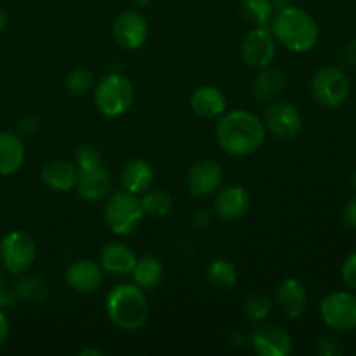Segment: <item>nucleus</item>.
I'll return each mask as SVG.
<instances>
[{
  "label": "nucleus",
  "mask_w": 356,
  "mask_h": 356,
  "mask_svg": "<svg viewBox=\"0 0 356 356\" xmlns=\"http://www.w3.org/2000/svg\"><path fill=\"white\" fill-rule=\"evenodd\" d=\"M216 139L222 152L233 156H247L256 153L266 139V127L256 113L247 110H233L222 113L216 125Z\"/></svg>",
  "instance_id": "1"
},
{
  "label": "nucleus",
  "mask_w": 356,
  "mask_h": 356,
  "mask_svg": "<svg viewBox=\"0 0 356 356\" xmlns=\"http://www.w3.org/2000/svg\"><path fill=\"white\" fill-rule=\"evenodd\" d=\"M271 35L292 52H309L320 38V28L315 17L305 9L287 6L275 10L271 17Z\"/></svg>",
  "instance_id": "2"
},
{
  "label": "nucleus",
  "mask_w": 356,
  "mask_h": 356,
  "mask_svg": "<svg viewBox=\"0 0 356 356\" xmlns=\"http://www.w3.org/2000/svg\"><path fill=\"white\" fill-rule=\"evenodd\" d=\"M106 315L118 329L139 330L148 320L149 305L145 291L136 284H118L106 296Z\"/></svg>",
  "instance_id": "3"
},
{
  "label": "nucleus",
  "mask_w": 356,
  "mask_h": 356,
  "mask_svg": "<svg viewBox=\"0 0 356 356\" xmlns=\"http://www.w3.org/2000/svg\"><path fill=\"white\" fill-rule=\"evenodd\" d=\"M136 89L127 76L120 73H110L99 80L94 90L96 106L104 117H120L132 106Z\"/></svg>",
  "instance_id": "4"
},
{
  "label": "nucleus",
  "mask_w": 356,
  "mask_h": 356,
  "mask_svg": "<svg viewBox=\"0 0 356 356\" xmlns=\"http://www.w3.org/2000/svg\"><path fill=\"white\" fill-rule=\"evenodd\" d=\"M104 222L115 235H129L141 222L143 212L141 200L138 195L129 191H117L110 195L104 204Z\"/></svg>",
  "instance_id": "5"
},
{
  "label": "nucleus",
  "mask_w": 356,
  "mask_h": 356,
  "mask_svg": "<svg viewBox=\"0 0 356 356\" xmlns=\"http://www.w3.org/2000/svg\"><path fill=\"white\" fill-rule=\"evenodd\" d=\"M313 99L325 108H339L346 103L351 90V82L348 73L337 66H323L309 82Z\"/></svg>",
  "instance_id": "6"
},
{
  "label": "nucleus",
  "mask_w": 356,
  "mask_h": 356,
  "mask_svg": "<svg viewBox=\"0 0 356 356\" xmlns=\"http://www.w3.org/2000/svg\"><path fill=\"white\" fill-rule=\"evenodd\" d=\"M37 259V245L31 235L23 229H14L0 240V264L10 275H23Z\"/></svg>",
  "instance_id": "7"
},
{
  "label": "nucleus",
  "mask_w": 356,
  "mask_h": 356,
  "mask_svg": "<svg viewBox=\"0 0 356 356\" xmlns=\"http://www.w3.org/2000/svg\"><path fill=\"white\" fill-rule=\"evenodd\" d=\"M320 315L330 329L350 332L356 329V296L346 291L330 292L320 302Z\"/></svg>",
  "instance_id": "8"
},
{
  "label": "nucleus",
  "mask_w": 356,
  "mask_h": 356,
  "mask_svg": "<svg viewBox=\"0 0 356 356\" xmlns=\"http://www.w3.org/2000/svg\"><path fill=\"white\" fill-rule=\"evenodd\" d=\"M240 56L250 68L263 70L273 63L277 56L275 38L266 26H254L252 31L243 37L240 45Z\"/></svg>",
  "instance_id": "9"
},
{
  "label": "nucleus",
  "mask_w": 356,
  "mask_h": 356,
  "mask_svg": "<svg viewBox=\"0 0 356 356\" xmlns=\"http://www.w3.org/2000/svg\"><path fill=\"white\" fill-rule=\"evenodd\" d=\"M263 124L266 132L278 139H292L301 132L302 117L301 111L287 101H273L264 111Z\"/></svg>",
  "instance_id": "10"
},
{
  "label": "nucleus",
  "mask_w": 356,
  "mask_h": 356,
  "mask_svg": "<svg viewBox=\"0 0 356 356\" xmlns=\"http://www.w3.org/2000/svg\"><path fill=\"white\" fill-rule=\"evenodd\" d=\"M250 344L259 356H289L294 350L291 334L273 323L257 325L250 336Z\"/></svg>",
  "instance_id": "11"
},
{
  "label": "nucleus",
  "mask_w": 356,
  "mask_h": 356,
  "mask_svg": "<svg viewBox=\"0 0 356 356\" xmlns=\"http://www.w3.org/2000/svg\"><path fill=\"white\" fill-rule=\"evenodd\" d=\"M113 38L118 47L125 51H136L148 38V23L146 17L138 10H125L115 19Z\"/></svg>",
  "instance_id": "12"
},
{
  "label": "nucleus",
  "mask_w": 356,
  "mask_h": 356,
  "mask_svg": "<svg viewBox=\"0 0 356 356\" xmlns=\"http://www.w3.org/2000/svg\"><path fill=\"white\" fill-rule=\"evenodd\" d=\"M222 181V167L212 159H202L190 167L186 186L193 197H209L216 193Z\"/></svg>",
  "instance_id": "13"
},
{
  "label": "nucleus",
  "mask_w": 356,
  "mask_h": 356,
  "mask_svg": "<svg viewBox=\"0 0 356 356\" xmlns=\"http://www.w3.org/2000/svg\"><path fill=\"white\" fill-rule=\"evenodd\" d=\"M66 282L79 294H90L103 284V268L90 259H76L66 268Z\"/></svg>",
  "instance_id": "14"
},
{
  "label": "nucleus",
  "mask_w": 356,
  "mask_h": 356,
  "mask_svg": "<svg viewBox=\"0 0 356 356\" xmlns=\"http://www.w3.org/2000/svg\"><path fill=\"white\" fill-rule=\"evenodd\" d=\"M250 195L240 184L219 191L214 200V211L225 221H238L249 212Z\"/></svg>",
  "instance_id": "15"
},
{
  "label": "nucleus",
  "mask_w": 356,
  "mask_h": 356,
  "mask_svg": "<svg viewBox=\"0 0 356 356\" xmlns=\"http://www.w3.org/2000/svg\"><path fill=\"white\" fill-rule=\"evenodd\" d=\"M277 305L287 318L298 320L308 308V294L298 278H285L277 289Z\"/></svg>",
  "instance_id": "16"
},
{
  "label": "nucleus",
  "mask_w": 356,
  "mask_h": 356,
  "mask_svg": "<svg viewBox=\"0 0 356 356\" xmlns=\"http://www.w3.org/2000/svg\"><path fill=\"white\" fill-rule=\"evenodd\" d=\"M136 261L138 257H136L134 250L120 242L106 243L99 252V266L103 268V271L115 275V277L131 275L136 266Z\"/></svg>",
  "instance_id": "17"
},
{
  "label": "nucleus",
  "mask_w": 356,
  "mask_h": 356,
  "mask_svg": "<svg viewBox=\"0 0 356 356\" xmlns=\"http://www.w3.org/2000/svg\"><path fill=\"white\" fill-rule=\"evenodd\" d=\"M191 110L200 118H218L226 111L228 101L225 92L216 86H202L191 94Z\"/></svg>",
  "instance_id": "18"
},
{
  "label": "nucleus",
  "mask_w": 356,
  "mask_h": 356,
  "mask_svg": "<svg viewBox=\"0 0 356 356\" xmlns=\"http://www.w3.org/2000/svg\"><path fill=\"white\" fill-rule=\"evenodd\" d=\"M75 190L83 200L96 202L108 197L111 190V176L103 165L90 170H79Z\"/></svg>",
  "instance_id": "19"
},
{
  "label": "nucleus",
  "mask_w": 356,
  "mask_h": 356,
  "mask_svg": "<svg viewBox=\"0 0 356 356\" xmlns=\"http://www.w3.org/2000/svg\"><path fill=\"white\" fill-rule=\"evenodd\" d=\"M285 86H287V79H285L284 72L266 66L254 79L252 97L257 103H273L284 94Z\"/></svg>",
  "instance_id": "20"
},
{
  "label": "nucleus",
  "mask_w": 356,
  "mask_h": 356,
  "mask_svg": "<svg viewBox=\"0 0 356 356\" xmlns=\"http://www.w3.org/2000/svg\"><path fill=\"white\" fill-rule=\"evenodd\" d=\"M24 162L23 139L9 131H0V176H13Z\"/></svg>",
  "instance_id": "21"
},
{
  "label": "nucleus",
  "mask_w": 356,
  "mask_h": 356,
  "mask_svg": "<svg viewBox=\"0 0 356 356\" xmlns=\"http://www.w3.org/2000/svg\"><path fill=\"white\" fill-rule=\"evenodd\" d=\"M79 169L75 163L52 160L42 169V183L54 191H70L76 186Z\"/></svg>",
  "instance_id": "22"
},
{
  "label": "nucleus",
  "mask_w": 356,
  "mask_h": 356,
  "mask_svg": "<svg viewBox=\"0 0 356 356\" xmlns=\"http://www.w3.org/2000/svg\"><path fill=\"white\" fill-rule=\"evenodd\" d=\"M120 183L125 191L134 195H141L149 190L153 183V169L146 160L134 159L129 160L120 172Z\"/></svg>",
  "instance_id": "23"
},
{
  "label": "nucleus",
  "mask_w": 356,
  "mask_h": 356,
  "mask_svg": "<svg viewBox=\"0 0 356 356\" xmlns=\"http://www.w3.org/2000/svg\"><path fill=\"white\" fill-rule=\"evenodd\" d=\"M131 275L134 284L139 285L143 291H153L159 287L163 278V264L155 256H143L136 261Z\"/></svg>",
  "instance_id": "24"
},
{
  "label": "nucleus",
  "mask_w": 356,
  "mask_h": 356,
  "mask_svg": "<svg viewBox=\"0 0 356 356\" xmlns=\"http://www.w3.org/2000/svg\"><path fill=\"white\" fill-rule=\"evenodd\" d=\"M205 277L207 282L214 289L219 291H229L236 285L238 280V273H236V266L228 259H214L205 270Z\"/></svg>",
  "instance_id": "25"
},
{
  "label": "nucleus",
  "mask_w": 356,
  "mask_h": 356,
  "mask_svg": "<svg viewBox=\"0 0 356 356\" xmlns=\"http://www.w3.org/2000/svg\"><path fill=\"white\" fill-rule=\"evenodd\" d=\"M49 294L47 284L42 280L40 277H33V275H28L23 277L14 287V296L26 302H33V305H40L45 301Z\"/></svg>",
  "instance_id": "26"
},
{
  "label": "nucleus",
  "mask_w": 356,
  "mask_h": 356,
  "mask_svg": "<svg viewBox=\"0 0 356 356\" xmlns=\"http://www.w3.org/2000/svg\"><path fill=\"white\" fill-rule=\"evenodd\" d=\"M242 16L252 26H266L275 16V6L271 0H243Z\"/></svg>",
  "instance_id": "27"
},
{
  "label": "nucleus",
  "mask_w": 356,
  "mask_h": 356,
  "mask_svg": "<svg viewBox=\"0 0 356 356\" xmlns=\"http://www.w3.org/2000/svg\"><path fill=\"white\" fill-rule=\"evenodd\" d=\"M271 309H273V299L266 292H254L245 299V306H243L247 320L254 323L264 322L270 316Z\"/></svg>",
  "instance_id": "28"
},
{
  "label": "nucleus",
  "mask_w": 356,
  "mask_h": 356,
  "mask_svg": "<svg viewBox=\"0 0 356 356\" xmlns=\"http://www.w3.org/2000/svg\"><path fill=\"white\" fill-rule=\"evenodd\" d=\"M141 207L145 214L153 216V218H165L172 211V197L163 190H155L146 193L141 198Z\"/></svg>",
  "instance_id": "29"
},
{
  "label": "nucleus",
  "mask_w": 356,
  "mask_h": 356,
  "mask_svg": "<svg viewBox=\"0 0 356 356\" xmlns=\"http://www.w3.org/2000/svg\"><path fill=\"white\" fill-rule=\"evenodd\" d=\"M92 82V73L87 68L79 66L66 79V90H68L70 96H83V94H87L90 90Z\"/></svg>",
  "instance_id": "30"
},
{
  "label": "nucleus",
  "mask_w": 356,
  "mask_h": 356,
  "mask_svg": "<svg viewBox=\"0 0 356 356\" xmlns=\"http://www.w3.org/2000/svg\"><path fill=\"white\" fill-rule=\"evenodd\" d=\"M75 165L79 170H90L103 165L99 149L92 145H82L75 153Z\"/></svg>",
  "instance_id": "31"
},
{
  "label": "nucleus",
  "mask_w": 356,
  "mask_h": 356,
  "mask_svg": "<svg viewBox=\"0 0 356 356\" xmlns=\"http://www.w3.org/2000/svg\"><path fill=\"white\" fill-rule=\"evenodd\" d=\"M316 353L320 356H341L344 353V348L336 336L322 334L316 341Z\"/></svg>",
  "instance_id": "32"
},
{
  "label": "nucleus",
  "mask_w": 356,
  "mask_h": 356,
  "mask_svg": "<svg viewBox=\"0 0 356 356\" xmlns=\"http://www.w3.org/2000/svg\"><path fill=\"white\" fill-rule=\"evenodd\" d=\"M339 63L343 70H356V38L343 45L339 51Z\"/></svg>",
  "instance_id": "33"
},
{
  "label": "nucleus",
  "mask_w": 356,
  "mask_h": 356,
  "mask_svg": "<svg viewBox=\"0 0 356 356\" xmlns=\"http://www.w3.org/2000/svg\"><path fill=\"white\" fill-rule=\"evenodd\" d=\"M341 277L348 287L356 291V252L346 257L343 268H341Z\"/></svg>",
  "instance_id": "34"
},
{
  "label": "nucleus",
  "mask_w": 356,
  "mask_h": 356,
  "mask_svg": "<svg viewBox=\"0 0 356 356\" xmlns=\"http://www.w3.org/2000/svg\"><path fill=\"white\" fill-rule=\"evenodd\" d=\"M343 221L348 228L356 229V197L350 198L343 207Z\"/></svg>",
  "instance_id": "35"
},
{
  "label": "nucleus",
  "mask_w": 356,
  "mask_h": 356,
  "mask_svg": "<svg viewBox=\"0 0 356 356\" xmlns=\"http://www.w3.org/2000/svg\"><path fill=\"white\" fill-rule=\"evenodd\" d=\"M10 305H14V294H10V292L7 291L6 273H3V270L0 268V308Z\"/></svg>",
  "instance_id": "36"
},
{
  "label": "nucleus",
  "mask_w": 356,
  "mask_h": 356,
  "mask_svg": "<svg viewBox=\"0 0 356 356\" xmlns=\"http://www.w3.org/2000/svg\"><path fill=\"white\" fill-rule=\"evenodd\" d=\"M38 129V120L33 117H26L21 120L19 124V132L21 136H33Z\"/></svg>",
  "instance_id": "37"
},
{
  "label": "nucleus",
  "mask_w": 356,
  "mask_h": 356,
  "mask_svg": "<svg viewBox=\"0 0 356 356\" xmlns=\"http://www.w3.org/2000/svg\"><path fill=\"white\" fill-rule=\"evenodd\" d=\"M7 337H9V320H7L3 309L0 308V348L6 344Z\"/></svg>",
  "instance_id": "38"
},
{
  "label": "nucleus",
  "mask_w": 356,
  "mask_h": 356,
  "mask_svg": "<svg viewBox=\"0 0 356 356\" xmlns=\"http://www.w3.org/2000/svg\"><path fill=\"white\" fill-rule=\"evenodd\" d=\"M191 222L197 228H204V226L209 225V212L204 211V209H197L193 212V218H191Z\"/></svg>",
  "instance_id": "39"
},
{
  "label": "nucleus",
  "mask_w": 356,
  "mask_h": 356,
  "mask_svg": "<svg viewBox=\"0 0 356 356\" xmlns=\"http://www.w3.org/2000/svg\"><path fill=\"white\" fill-rule=\"evenodd\" d=\"M101 355H103V351L94 350V348H89V350H80L79 351V356H101Z\"/></svg>",
  "instance_id": "40"
},
{
  "label": "nucleus",
  "mask_w": 356,
  "mask_h": 356,
  "mask_svg": "<svg viewBox=\"0 0 356 356\" xmlns=\"http://www.w3.org/2000/svg\"><path fill=\"white\" fill-rule=\"evenodd\" d=\"M271 2H273V6H275V9H284V7H287V6H292V2H294V0H271Z\"/></svg>",
  "instance_id": "41"
},
{
  "label": "nucleus",
  "mask_w": 356,
  "mask_h": 356,
  "mask_svg": "<svg viewBox=\"0 0 356 356\" xmlns=\"http://www.w3.org/2000/svg\"><path fill=\"white\" fill-rule=\"evenodd\" d=\"M131 2H132V6H136V7H139V9H143V7L148 6V3L152 2V0H131Z\"/></svg>",
  "instance_id": "42"
},
{
  "label": "nucleus",
  "mask_w": 356,
  "mask_h": 356,
  "mask_svg": "<svg viewBox=\"0 0 356 356\" xmlns=\"http://www.w3.org/2000/svg\"><path fill=\"white\" fill-rule=\"evenodd\" d=\"M6 24H7V16H6V13H3V10L0 9V31H2L3 28H6Z\"/></svg>",
  "instance_id": "43"
},
{
  "label": "nucleus",
  "mask_w": 356,
  "mask_h": 356,
  "mask_svg": "<svg viewBox=\"0 0 356 356\" xmlns=\"http://www.w3.org/2000/svg\"><path fill=\"white\" fill-rule=\"evenodd\" d=\"M350 186L353 188V190L356 191V169L353 170V172L350 174Z\"/></svg>",
  "instance_id": "44"
}]
</instances>
